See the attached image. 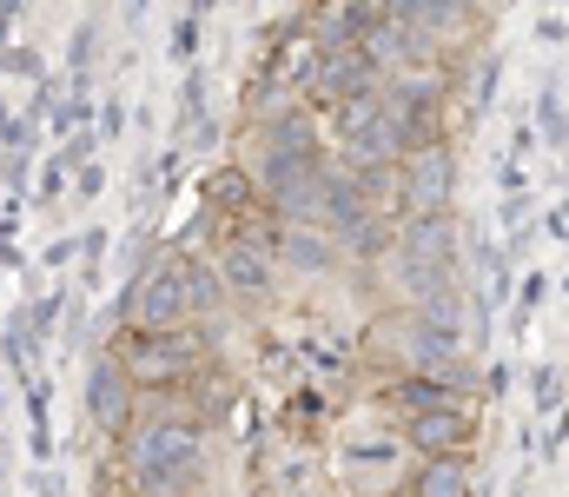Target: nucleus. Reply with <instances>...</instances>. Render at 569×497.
I'll return each instance as SVG.
<instances>
[{
	"label": "nucleus",
	"instance_id": "3",
	"mask_svg": "<svg viewBox=\"0 0 569 497\" xmlns=\"http://www.w3.org/2000/svg\"><path fill=\"white\" fill-rule=\"evenodd\" d=\"M569 445V411H563V425H550V451H563Z\"/></svg>",
	"mask_w": 569,
	"mask_h": 497
},
{
	"label": "nucleus",
	"instance_id": "2",
	"mask_svg": "<svg viewBox=\"0 0 569 497\" xmlns=\"http://www.w3.org/2000/svg\"><path fill=\"white\" fill-rule=\"evenodd\" d=\"M557 391H563L557 371H537V405H543V411H557Z\"/></svg>",
	"mask_w": 569,
	"mask_h": 497
},
{
	"label": "nucleus",
	"instance_id": "1",
	"mask_svg": "<svg viewBox=\"0 0 569 497\" xmlns=\"http://www.w3.org/2000/svg\"><path fill=\"white\" fill-rule=\"evenodd\" d=\"M537 127H543V140H550V147H569V113L557 107V93H543V100H537Z\"/></svg>",
	"mask_w": 569,
	"mask_h": 497
}]
</instances>
